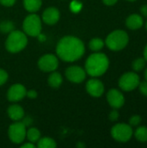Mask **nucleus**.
<instances>
[{
	"instance_id": "nucleus-1",
	"label": "nucleus",
	"mask_w": 147,
	"mask_h": 148,
	"mask_svg": "<svg viewBox=\"0 0 147 148\" xmlns=\"http://www.w3.org/2000/svg\"><path fill=\"white\" fill-rule=\"evenodd\" d=\"M84 52L85 46L82 41L72 36L62 37L56 46L58 57L65 62H75L84 55Z\"/></svg>"
},
{
	"instance_id": "nucleus-2",
	"label": "nucleus",
	"mask_w": 147,
	"mask_h": 148,
	"mask_svg": "<svg viewBox=\"0 0 147 148\" xmlns=\"http://www.w3.org/2000/svg\"><path fill=\"white\" fill-rule=\"evenodd\" d=\"M109 60L105 54L94 53L88 56L86 61V72L94 77L102 75L108 69Z\"/></svg>"
},
{
	"instance_id": "nucleus-3",
	"label": "nucleus",
	"mask_w": 147,
	"mask_h": 148,
	"mask_svg": "<svg viewBox=\"0 0 147 148\" xmlns=\"http://www.w3.org/2000/svg\"><path fill=\"white\" fill-rule=\"evenodd\" d=\"M27 42L26 35L22 31L14 29L10 32L5 41V48L10 53H18L26 47Z\"/></svg>"
},
{
	"instance_id": "nucleus-4",
	"label": "nucleus",
	"mask_w": 147,
	"mask_h": 148,
	"mask_svg": "<svg viewBox=\"0 0 147 148\" xmlns=\"http://www.w3.org/2000/svg\"><path fill=\"white\" fill-rule=\"evenodd\" d=\"M128 40L129 38L126 32H125L124 30L118 29L108 35L106 39V44L110 49L118 51L124 49L127 45Z\"/></svg>"
},
{
	"instance_id": "nucleus-5",
	"label": "nucleus",
	"mask_w": 147,
	"mask_h": 148,
	"mask_svg": "<svg viewBox=\"0 0 147 148\" xmlns=\"http://www.w3.org/2000/svg\"><path fill=\"white\" fill-rule=\"evenodd\" d=\"M23 28L26 35L29 36H37L39 34H41L42 20L36 14L29 15L23 21Z\"/></svg>"
},
{
	"instance_id": "nucleus-6",
	"label": "nucleus",
	"mask_w": 147,
	"mask_h": 148,
	"mask_svg": "<svg viewBox=\"0 0 147 148\" xmlns=\"http://www.w3.org/2000/svg\"><path fill=\"white\" fill-rule=\"evenodd\" d=\"M26 126L23 122L16 121L11 124L8 130L10 140L15 144L22 143L26 137Z\"/></svg>"
},
{
	"instance_id": "nucleus-7",
	"label": "nucleus",
	"mask_w": 147,
	"mask_h": 148,
	"mask_svg": "<svg viewBox=\"0 0 147 148\" xmlns=\"http://www.w3.org/2000/svg\"><path fill=\"white\" fill-rule=\"evenodd\" d=\"M111 134L115 140L119 142H126L133 135V129L129 125L120 123L113 127Z\"/></svg>"
},
{
	"instance_id": "nucleus-8",
	"label": "nucleus",
	"mask_w": 147,
	"mask_h": 148,
	"mask_svg": "<svg viewBox=\"0 0 147 148\" xmlns=\"http://www.w3.org/2000/svg\"><path fill=\"white\" fill-rule=\"evenodd\" d=\"M139 84V77L134 72H127L124 74L119 81L120 88L124 91H132Z\"/></svg>"
},
{
	"instance_id": "nucleus-9",
	"label": "nucleus",
	"mask_w": 147,
	"mask_h": 148,
	"mask_svg": "<svg viewBox=\"0 0 147 148\" xmlns=\"http://www.w3.org/2000/svg\"><path fill=\"white\" fill-rule=\"evenodd\" d=\"M58 58L53 54H47L40 57L38 67L43 72H53L58 68Z\"/></svg>"
},
{
	"instance_id": "nucleus-10",
	"label": "nucleus",
	"mask_w": 147,
	"mask_h": 148,
	"mask_svg": "<svg viewBox=\"0 0 147 148\" xmlns=\"http://www.w3.org/2000/svg\"><path fill=\"white\" fill-rule=\"evenodd\" d=\"M65 75L68 81L74 83H81L86 78V70L79 66H71L67 69Z\"/></svg>"
},
{
	"instance_id": "nucleus-11",
	"label": "nucleus",
	"mask_w": 147,
	"mask_h": 148,
	"mask_svg": "<svg viewBox=\"0 0 147 148\" xmlns=\"http://www.w3.org/2000/svg\"><path fill=\"white\" fill-rule=\"evenodd\" d=\"M27 90L22 84H14L10 86L7 92V98L10 101L16 102L19 101L26 96Z\"/></svg>"
},
{
	"instance_id": "nucleus-12",
	"label": "nucleus",
	"mask_w": 147,
	"mask_h": 148,
	"mask_svg": "<svg viewBox=\"0 0 147 148\" xmlns=\"http://www.w3.org/2000/svg\"><path fill=\"white\" fill-rule=\"evenodd\" d=\"M107 101L109 105L113 108H120L125 102V98L122 93H120L117 89H111L108 91L107 95Z\"/></svg>"
},
{
	"instance_id": "nucleus-13",
	"label": "nucleus",
	"mask_w": 147,
	"mask_h": 148,
	"mask_svg": "<svg viewBox=\"0 0 147 148\" xmlns=\"http://www.w3.org/2000/svg\"><path fill=\"white\" fill-rule=\"evenodd\" d=\"M88 93L94 97H100L104 93V85L98 79H91L86 84Z\"/></svg>"
},
{
	"instance_id": "nucleus-14",
	"label": "nucleus",
	"mask_w": 147,
	"mask_h": 148,
	"mask_svg": "<svg viewBox=\"0 0 147 148\" xmlns=\"http://www.w3.org/2000/svg\"><path fill=\"white\" fill-rule=\"evenodd\" d=\"M60 18V12L58 9L55 7L47 8L42 13V20L45 23L49 25L55 24Z\"/></svg>"
},
{
	"instance_id": "nucleus-15",
	"label": "nucleus",
	"mask_w": 147,
	"mask_h": 148,
	"mask_svg": "<svg viewBox=\"0 0 147 148\" xmlns=\"http://www.w3.org/2000/svg\"><path fill=\"white\" fill-rule=\"evenodd\" d=\"M7 113H8L9 117L14 121H18L22 120L24 115V111H23V108L20 107L19 105H16V104L10 106L7 110Z\"/></svg>"
},
{
	"instance_id": "nucleus-16",
	"label": "nucleus",
	"mask_w": 147,
	"mask_h": 148,
	"mask_svg": "<svg viewBox=\"0 0 147 148\" xmlns=\"http://www.w3.org/2000/svg\"><path fill=\"white\" fill-rule=\"evenodd\" d=\"M126 26L131 29H138L143 25V18L141 16L137 14H133L129 16L126 19Z\"/></svg>"
},
{
	"instance_id": "nucleus-17",
	"label": "nucleus",
	"mask_w": 147,
	"mask_h": 148,
	"mask_svg": "<svg viewBox=\"0 0 147 148\" xmlns=\"http://www.w3.org/2000/svg\"><path fill=\"white\" fill-rule=\"evenodd\" d=\"M48 83L50 87H52L54 88H59L62 83V75L58 72H55V70L53 71L48 78Z\"/></svg>"
},
{
	"instance_id": "nucleus-18",
	"label": "nucleus",
	"mask_w": 147,
	"mask_h": 148,
	"mask_svg": "<svg viewBox=\"0 0 147 148\" xmlns=\"http://www.w3.org/2000/svg\"><path fill=\"white\" fill-rule=\"evenodd\" d=\"M23 5L26 10L33 13L39 10L42 6V0H23Z\"/></svg>"
},
{
	"instance_id": "nucleus-19",
	"label": "nucleus",
	"mask_w": 147,
	"mask_h": 148,
	"mask_svg": "<svg viewBox=\"0 0 147 148\" xmlns=\"http://www.w3.org/2000/svg\"><path fill=\"white\" fill-rule=\"evenodd\" d=\"M26 137L29 142L36 143L39 140V139L41 137V133L37 128L31 127L26 132Z\"/></svg>"
},
{
	"instance_id": "nucleus-20",
	"label": "nucleus",
	"mask_w": 147,
	"mask_h": 148,
	"mask_svg": "<svg viewBox=\"0 0 147 148\" xmlns=\"http://www.w3.org/2000/svg\"><path fill=\"white\" fill-rule=\"evenodd\" d=\"M37 142H38L37 147L39 148H55L56 147L55 141L53 139L49 138V137L39 139Z\"/></svg>"
},
{
	"instance_id": "nucleus-21",
	"label": "nucleus",
	"mask_w": 147,
	"mask_h": 148,
	"mask_svg": "<svg viewBox=\"0 0 147 148\" xmlns=\"http://www.w3.org/2000/svg\"><path fill=\"white\" fill-rule=\"evenodd\" d=\"M136 139L140 142L147 141V127H139L136 129L134 134Z\"/></svg>"
},
{
	"instance_id": "nucleus-22",
	"label": "nucleus",
	"mask_w": 147,
	"mask_h": 148,
	"mask_svg": "<svg viewBox=\"0 0 147 148\" xmlns=\"http://www.w3.org/2000/svg\"><path fill=\"white\" fill-rule=\"evenodd\" d=\"M104 47V42L101 38H93L89 42V49L93 51H99Z\"/></svg>"
},
{
	"instance_id": "nucleus-23",
	"label": "nucleus",
	"mask_w": 147,
	"mask_h": 148,
	"mask_svg": "<svg viewBox=\"0 0 147 148\" xmlns=\"http://www.w3.org/2000/svg\"><path fill=\"white\" fill-rule=\"evenodd\" d=\"M14 30V24L10 21H3L0 23V31L3 33H10Z\"/></svg>"
},
{
	"instance_id": "nucleus-24",
	"label": "nucleus",
	"mask_w": 147,
	"mask_h": 148,
	"mask_svg": "<svg viewBox=\"0 0 147 148\" xmlns=\"http://www.w3.org/2000/svg\"><path fill=\"white\" fill-rule=\"evenodd\" d=\"M146 65V59L145 58H138L133 63V69L134 71H140L144 69Z\"/></svg>"
},
{
	"instance_id": "nucleus-25",
	"label": "nucleus",
	"mask_w": 147,
	"mask_h": 148,
	"mask_svg": "<svg viewBox=\"0 0 147 148\" xmlns=\"http://www.w3.org/2000/svg\"><path fill=\"white\" fill-rule=\"evenodd\" d=\"M81 7H82V4H81L80 2H78V1H73V2L71 3V4H70V9H71V10L74 11V12H78V11H80L81 9Z\"/></svg>"
},
{
	"instance_id": "nucleus-26",
	"label": "nucleus",
	"mask_w": 147,
	"mask_h": 148,
	"mask_svg": "<svg viewBox=\"0 0 147 148\" xmlns=\"http://www.w3.org/2000/svg\"><path fill=\"white\" fill-rule=\"evenodd\" d=\"M129 122H130L131 126L136 127V126H138L141 122V117L139 115H133V117H131Z\"/></svg>"
},
{
	"instance_id": "nucleus-27",
	"label": "nucleus",
	"mask_w": 147,
	"mask_h": 148,
	"mask_svg": "<svg viewBox=\"0 0 147 148\" xmlns=\"http://www.w3.org/2000/svg\"><path fill=\"white\" fill-rule=\"evenodd\" d=\"M8 80V74L5 70L0 69V86L3 85Z\"/></svg>"
},
{
	"instance_id": "nucleus-28",
	"label": "nucleus",
	"mask_w": 147,
	"mask_h": 148,
	"mask_svg": "<svg viewBox=\"0 0 147 148\" xmlns=\"http://www.w3.org/2000/svg\"><path fill=\"white\" fill-rule=\"evenodd\" d=\"M139 90H140V92L144 95H146L147 96V82H141V83H139Z\"/></svg>"
},
{
	"instance_id": "nucleus-29",
	"label": "nucleus",
	"mask_w": 147,
	"mask_h": 148,
	"mask_svg": "<svg viewBox=\"0 0 147 148\" xmlns=\"http://www.w3.org/2000/svg\"><path fill=\"white\" fill-rule=\"evenodd\" d=\"M119 113L116 111V110H113V111H112L111 113H110V114H109V119L112 121H117L118 119H119Z\"/></svg>"
},
{
	"instance_id": "nucleus-30",
	"label": "nucleus",
	"mask_w": 147,
	"mask_h": 148,
	"mask_svg": "<svg viewBox=\"0 0 147 148\" xmlns=\"http://www.w3.org/2000/svg\"><path fill=\"white\" fill-rule=\"evenodd\" d=\"M15 2H16V0H0V3L4 6H7V7L12 6L15 3Z\"/></svg>"
},
{
	"instance_id": "nucleus-31",
	"label": "nucleus",
	"mask_w": 147,
	"mask_h": 148,
	"mask_svg": "<svg viewBox=\"0 0 147 148\" xmlns=\"http://www.w3.org/2000/svg\"><path fill=\"white\" fill-rule=\"evenodd\" d=\"M26 95H27L28 97L31 98V99H34V98H36V97L37 96V93H36V91H35V90H29V91H27Z\"/></svg>"
},
{
	"instance_id": "nucleus-32",
	"label": "nucleus",
	"mask_w": 147,
	"mask_h": 148,
	"mask_svg": "<svg viewBox=\"0 0 147 148\" xmlns=\"http://www.w3.org/2000/svg\"><path fill=\"white\" fill-rule=\"evenodd\" d=\"M102 1L107 5H113L117 3L118 0H102Z\"/></svg>"
},
{
	"instance_id": "nucleus-33",
	"label": "nucleus",
	"mask_w": 147,
	"mask_h": 148,
	"mask_svg": "<svg viewBox=\"0 0 147 148\" xmlns=\"http://www.w3.org/2000/svg\"><path fill=\"white\" fill-rule=\"evenodd\" d=\"M140 11H141V13H142V15H143L144 16H146L147 17V4L143 5V6L141 7Z\"/></svg>"
},
{
	"instance_id": "nucleus-34",
	"label": "nucleus",
	"mask_w": 147,
	"mask_h": 148,
	"mask_svg": "<svg viewBox=\"0 0 147 148\" xmlns=\"http://www.w3.org/2000/svg\"><path fill=\"white\" fill-rule=\"evenodd\" d=\"M22 148H34L35 147V145L32 143V142H29V143H26V144H24V145H23Z\"/></svg>"
},
{
	"instance_id": "nucleus-35",
	"label": "nucleus",
	"mask_w": 147,
	"mask_h": 148,
	"mask_svg": "<svg viewBox=\"0 0 147 148\" xmlns=\"http://www.w3.org/2000/svg\"><path fill=\"white\" fill-rule=\"evenodd\" d=\"M25 126H27L28 124L29 125L30 123H31V119L30 118H26V119H24V121H22Z\"/></svg>"
},
{
	"instance_id": "nucleus-36",
	"label": "nucleus",
	"mask_w": 147,
	"mask_h": 148,
	"mask_svg": "<svg viewBox=\"0 0 147 148\" xmlns=\"http://www.w3.org/2000/svg\"><path fill=\"white\" fill-rule=\"evenodd\" d=\"M144 57H145V59L147 61V45L146 46V48H145V51H144Z\"/></svg>"
},
{
	"instance_id": "nucleus-37",
	"label": "nucleus",
	"mask_w": 147,
	"mask_h": 148,
	"mask_svg": "<svg viewBox=\"0 0 147 148\" xmlns=\"http://www.w3.org/2000/svg\"><path fill=\"white\" fill-rule=\"evenodd\" d=\"M145 77H146V81L147 82V69L146 70V72H145Z\"/></svg>"
},
{
	"instance_id": "nucleus-38",
	"label": "nucleus",
	"mask_w": 147,
	"mask_h": 148,
	"mask_svg": "<svg viewBox=\"0 0 147 148\" xmlns=\"http://www.w3.org/2000/svg\"><path fill=\"white\" fill-rule=\"evenodd\" d=\"M127 1H135V0H127Z\"/></svg>"
},
{
	"instance_id": "nucleus-39",
	"label": "nucleus",
	"mask_w": 147,
	"mask_h": 148,
	"mask_svg": "<svg viewBox=\"0 0 147 148\" xmlns=\"http://www.w3.org/2000/svg\"><path fill=\"white\" fill-rule=\"evenodd\" d=\"M146 29H147V23H146Z\"/></svg>"
}]
</instances>
